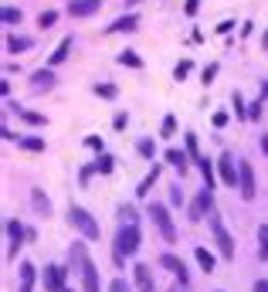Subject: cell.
Listing matches in <instances>:
<instances>
[{"instance_id": "1", "label": "cell", "mask_w": 268, "mask_h": 292, "mask_svg": "<svg viewBox=\"0 0 268 292\" xmlns=\"http://www.w3.org/2000/svg\"><path fill=\"white\" fill-rule=\"evenodd\" d=\"M68 259H71V265H75L79 275H82V292H99V269L92 265V259H89V251H85L82 241H71Z\"/></svg>"}, {"instance_id": "2", "label": "cell", "mask_w": 268, "mask_h": 292, "mask_svg": "<svg viewBox=\"0 0 268 292\" xmlns=\"http://www.w3.org/2000/svg\"><path fill=\"white\" fill-rule=\"evenodd\" d=\"M136 251H139V228L136 225H123L119 235H116V262L133 259Z\"/></svg>"}, {"instance_id": "3", "label": "cell", "mask_w": 268, "mask_h": 292, "mask_svg": "<svg viewBox=\"0 0 268 292\" xmlns=\"http://www.w3.org/2000/svg\"><path fill=\"white\" fill-rule=\"evenodd\" d=\"M207 225H211V235H214V245H217V251H221V259H235V241H231V235H227V228H224L221 214H207Z\"/></svg>"}, {"instance_id": "4", "label": "cell", "mask_w": 268, "mask_h": 292, "mask_svg": "<svg viewBox=\"0 0 268 292\" xmlns=\"http://www.w3.org/2000/svg\"><path fill=\"white\" fill-rule=\"evenodd\" d=\"M68 221L79 228V231H82L85 238H89V241H95V238H99V221H95V217H92V214L85 211V207L71 204V207H68Z\"/></svg>"}, {"instance_id": "5", "label": "cell", "mask_w": 268, "mask_h": 292, "mask_svg": "<svg viewBox=\"0 0 268 292\" xmlns=\"http://www.w3.org/2000/svg\"><path fill=\"white\" fill-rule=\"evenodd\" d=\"M238 191H241V197H245V201H255V194H258V187H255V170H251V163H248V160H238Z\"/></svg>"}, {"instance_id": "6", "label": "cell", "mask_w": 268, "mask_h": 292, "mask_svg": "<svg viewBox=\"0 0 268 292\" xmlns=\"http://www.w3.org/2000/svg\"><path fill=\"white\" fill-rule=\"evenodd\" d=\"M149 217H153V225L160 228V235L167 238V241H177V228L170 221V211L163 204H149Z\"/></svg>"}, {"instance_id": "7", "label": "cell", "mask_w": 268, "mask_h": 292, "mask_svg": "<svg viewBox=\"0 0 268 292\" xmlns=\"http://www.w3.org/2000/svg\"><path fill=\"white\" fill-rule=\"evenodd\" d=\"M214 207V191L204 184V191H197V201L190 204V221H204Z\"/></svg>"}, {"instance_id": "8", "label": "cell", "mask_w": 268, "mask_h": 292, "mask_svg": "<svg viewBox=\"0 0 268 292\" xmlns=\"http://www.w3.org/2000/svg\"><path fill=\"white\" fill-rule=\"evenodd\" d=\"M217 173H221V180L227 187H238V167H235V157H231V153H224V157L217 160Z\"/></svg>"}, {"instance_id": "9", "label": "cell", "mask_w": 268, "mask_h": 292, "mask_svg": "<svg viewBox=\"0 0 268 292\" xmlns=\"http://www.w3.org/2000/svg\"><path fill=\"white\" fill-rule=\"evenodd\" d=\"M7 238H11V248H7V255H17V248H21V241L27 238V231H24L21 221H14V217H7Z\"/></svg>"}, {"instance_id": "10", "label": "cell", "mask_w": 268, "mask_h": 292, "mask_svg": "<svg viewBox=\"0 0 268 292\" xmlns=\"http://www.w3.org/2000/svg\"><path fill=\"white\" fill-rule=\"evenodd\" d=\"M45 289L48 292H65V269L48 265V269H45Z\"/></svg>"}, {"instance_id": "11", "label": "cell", "mask_w": 268, "mask_h": 292, "mask_svg": "<svg viewBox=\"0 0 268 292\" xmlns=\"http://www.w3.org/2000/svg\"><path fill=\"white\" fill-rule=\"evenodd\" d=\"M133 279H136V289H139V292H157V282H153L149 265H136V269H133Z\"/></svg>"}, {"instance_id": "12", "label": "cell", "mask_w": 268, "mask_h": 292, "mask_svg": "<svg viewBox=\"0 0 268 292\" xmlns=\"http://www.w3.org/2000/svg\"><path fill=\"white\" fill-rule=\"evenodd\" d=\"M160 265H163V269H170L173 272V275H177L180 282H190V275H187V265H183V259H177V255H160Z\"/></svg>"}, {"instance_id": "13", "label": "cell", "mask_w": 268, "mask_h": 292, "mask_svg": "<svg viewBox=\"0 0 268 292\" xmlns=\"http://www.w3.org/2000/svg\"><path fill=\"white\" fill-rule=\"evenodd\" d=\"M102 7V0H71L68 4V14L71 17H89V14H95Z\"/></svg>"}, {"instance_id": "14", "label": "cell", "mask_w": 268, "mask_h": 292, "mask_svg": "<svg viewBox=\"0 0 268 292\" xmlns=\"http://www.w3.org/2000/svg\"><path fill=\"white\" fill-rule=\"evenodd\" d=\"M34 279H37V269L31 262H21V285H17V292H34Z\"/></svg>"}, {"instance_id": "15", "label": "cell", "mask_w": 268, "mask_h": 292, "mask_svg": "<svg viewBox=\"0 0 268 292\" xmlns=\"http://www.w3.org/2000/svg\"><path fill=\"white\" fill-rule=\"evenodd\" d=\"M136 24H139V17H136V14H126V17H119V21H112V27H105V34H119V31H136Z\"/></svg>"}, {"instance_id": "16", "label": "cell", "mask_w": 268, "mask_h": 292, "mask_svg": "<svg viewBox=\"0 0 268 292\" xmlns=\"http://www.w3.org/2000/svg\"><path fill=\"white\" fill-rule=\"evenodd\" d=\"M187 160H190V153H183V150H177V146L167 150V163H173L180 173H187Z\"/></svg>"}, {"instance_id": "17", "label": "cell", "mask_w": 268, "mask_h": 292, "mask_svg": "<svg viewBox=\"0 0 268 292\" xmlns=\"http://www.w3.org/2000/svg\"><path fill=\"white\" fill-rule=\"evenodd\" d=\"M194 259L201 262V269H204V272H214V255H211V251H207L204 245H197V248H194Z\"/></svg>"}, {"instance_id": "18", "label": "cell", "mask_w": 268, "mask_h": 292, "mask_svg": "<svg viewBox=\"0 0 268 292\" xmlns=\"http://www.w3.org/2000/svg\"><path fill=\"white\" fill-rule=\"evenodd\" d=\"M31 45H34L31 38H17V34H11V38H7V51H11V55H17V51H27Z\"/></svg>"}, {"instance_id": "19", "label": "cell", "mask_w": 268, "mask_h": 292, "mask_svg": "<svg viewBox=\"0 0 268 292\" xmlns=\"http://www.w3.org/2000/svg\"><path fill=\"white\" fill-rule=\"evenodd\" d=\"M68 51H71V38H65V41H61V45L55 48V55L48 58V65H61V61L68 58Z\"/></svg>"}, {"instance_id": "20", "label": "cell", "mask_w": 268, "mask_h": 292, "mask_svg": "<svg viewBox=\"0 0 268 292\" xmlns=\"http://www.w3.org/2000/svg\"><path fill=\"white\" fill-rule=\"evenodd\" d=\"M194 163H197V170H201V173H204V184H207V187H211V191H214V163H211V160H194Z\"/></svg>"}, {"instance_id": "21", "label": "cell", "mask_w": 268, "mask_h": 292, "mask_svg": "<svg viewBox=\"0 0 268 292\" xmlns=\"http://www.w3.org/2000/svg\"><path fill=\"white\" fill-rule=\"evenodd\" d=\"M34 85H37V89H51V85H55V75H51V68H41V71H34Z\"/></svg>"}, {"instance_id": "22", "label": "cell", "mask_w": 268, "mask_h": 292, "mask_svg": "<svg viewBox=\"0 0 268 292\" xmlns=\"http://www.w3.org/2000/svg\"><path fill=\"white\" fill-rule=\"evenodd\" d=\"M258 259L268 262V225L258 228Z\"/></svg>"}, {"instance_id": "23", "label": "cell", "mask_w": 268, "mask_h": 292, "mask_svg": "<svg viewBox=\"0 0 268 292\" xmlns=\"http://www.w3.org/2000/svg\"><path fill=\"white\" fill-rule=\"evenodd\" d=\"M17 143H21L24 150H31V153H41V150H45V139H37V136H17Z\"/></svg>"}, {"instance_id": "24", "label": "cell", "mask_w": 268, "mask_h": 292, "mask_svg": "<svg viewBox=\"0 0 268 292\" xmlns=\"http://www.w3.org/2000/svg\"><path fill=\"white\" fill-rule=\"evenodd\" d=\"M14 113L21 116L24 123H31V126H45V116H41V113H31V109H21V105H17Z\"/></svg>"}, {"instance_id": "25", "label": "cell", "mask_w": 268, "mask_h": 292, "mask_svg": "<svg viewBox=\"0 0 268 292\" xmlns=\"http://www.w3.org/2000/svg\"><path fill=\"white\" fill-rule=\"evenodd\" d=\"M157 177H160V163H153V170L146 173V180L139 184V191H136V194H139V197H146V194H149V187H153V180H157Z\"/></svg>"}, {"instance_id": "26", "label": "cell", "mask_w": 268, "mask_h": 292, "mask_svg": "<svg viewBox=\"0 0 268 292\" xmlns=\"http://www.w3.org/2000/svg\"><path fill=\"white\" fill-rule=\"evenodd\" d=\"M119 65H129V68H143V58L136 51H119Z\"/></svg>"}, {"instance_id": "27", "label": "cell", "mask_w": 268, "mask_h": 292, "mask_svg": "<svg viewBox=\"0 0 268 292\" xmlns=\"http://www.w3.org/2000/svg\"><path fill=\"white\" fill-rule=\"evenodd\" d=\"M112 167H116V160H112L109 153H102V157L95 160V170H99V173H112Z\"/></svg>"}, {"instance_id": "28", "label": "cell", "mask_w": 268, "mask_h": 292, "mask_svg": "<svg viewBox=\"0 0 268 292\" xmlns=\"http://www.w3.org/2000/svg\"><path fill=\"white\" fill-rule=\"evenodd\" d=\"M31 201H34V207H37V211H45V214L51 211V201H48L41 191H34V194H31Z\"/></svg>"}, {"instance_id": "29", "label": "cell", "mask_w": 268, "mask_h": 292, "mask_svg": "<svg viewBox=\"0 0 268 292\" xmlns=\"http://www.w3.org/2000/svg\"><path fill=\"white\" fill-rule=\"evenodd\" d=\"M187 75H190V61H187V58H183V61H180V65L173 68V79H177V82H183V79H187Z\"/></svg>"}, {"instance_id": "30", "label": "cell", "mask_w": 268, "mask_h": 292, "mask_svg": "<svg viewBox=\"0 0 268 292\" xmlns=\"http://www.w3.org/2000/svg\"><path fill=\"white\" fill-rule=\"evenodd\" d=\"M4 24H21V11L17 7H4Z\"/></svg>"}, {"instance_id": "31", "label": "cell", "mask_w": 268, "mask_h": 292, "mask_svg": "<svg viewBox=\"0 0 268 292\" xmlns=\"http://www.w3.org/2000/svg\"><path fill=\"white\" fill-rule=\"evenodd\" d=\"M235 116L238 119H248V109H245V102H241V92H235Z\"/></svg>"}, {"instance_id": "32", "label": "cell", "mask_w": 268, "mask_h": 292, "mask_svg": "<svg viewBox=\"0 0 268 292\" xmlns=\"http://www.w3.org/2000/svg\"><path fill=\"white\" fill-rule=\"evenodd\" d=\"M55 21H58V14H55V11H41V17H37V24H41V27H51Z\"/></svg>"}, {"instance_id": "33", "label": "cell", "mask_w": 268, "mask_h": 292, "mask_svg": "<svg viewBox=\"0 0 268 292\" xmlns=\"http://www.w3.org/2000/svg\"><path fill=\"white\" fill-rule=\"evenodd\" d=\"M95 95H102V99H116V85H95Z\"/></svg>"}, {"instance_id": "34", "label": "cell", "mask_w": 268, "mask_h": 292, "mask_svg": "<svg viewBox=\"0 0 268 292\" xmlns=\"http://www.w3.org/2000/svg\"><path fill=\"white\" fill-rule=\"evenodd\" d=\"M119 217H126V225H136V211L129 207V204H123V207H119Z\"/></svg>"}, {"instance_id": "35", "label": "cell", "mask_w": 268, "mask_h": 292, "mask_svg": "<svg viewBox=\"0 0 268 292\" xmlns=\"http://www.w3.org/2000/svg\"><path fill=\"white\" fill-rule=\"evenodd\" d=\"M187 153H190V160H201L197 157V136L194 133H187Z\"/></svg>"}, {"instance_id": "36", "label": "cell", "mask_w": 268, "mask_h": 292, "mask_svg": "<svg viewBox=\"0 0 268 292\" xmlns=\"http://www.w3.org/2000/svg\"><path fill=\"white\" fill-rule=\"evenodd\" d=\"M170 204H173V207L183 204V191H180V187H170Z\"/></svg>"}, {"instance_id": "37", "label": "cell", "mask_w": 268, "mask_h": 292, "mask_svg": "<svg viewBox=\"0 0 268 292\" xmlns=\"http://www.w3.org/2000/svg\"><path fill=\"white\" fill-rule=\"evenodd\" d=\"M173 129H177V119L167 116V119H163V136H173Z\"/></svg>"}, {"instance_id": "38", "label": "cell", "mask_w": 268, "mask_h": 292, "mask_svg": "<svg viewBox=\"0 0 268 292\" xmlns=\"http://www.w3.org/2000/svg\"><path fill=\"white\" fill-rule=\"evenodd\" d=\"M139 153H143V157H153V139H139Z\"/></svg>"}, {"instance_id": "39", "label": "cell", "mask_w": 268, "mask_h": 292, "mask_svg": "<svg viewBox=\"0 0 268 292\" xmlns=\"http://www.w3.org/2000/svg\"><path fill=\"white\" fill-rule=\"evenodd\" d=\"M214 75H217V65H207V68H204V85H211Z\"/></svg>"}, {"instance_id": "40", "label": "cell", "mask_w": 268, "mask_h": 292, "mask_svg": "<svg viewBox=\"0 0 268 292\" xmlns=\"http://www.w3.org/2000/svg\"><path fill=\"white\" fill-rule=\"evenodd\" d=\"M258 116H261V99L251 102V109H248V119H258Z\"/></svg>"}, {"instance_id": "41", "label": "cell", "mask_w": 268, "mask_h": 292, "mask_svg": "<svg viewBox=\"0 0 268 292\" xmlns=\"http://www.w3.org/2000/svg\"><path fill=\"white\" fill-rule=\"evenodd\" d=\"M227 119H231L227 113H214V126H217V129H221V126H227Z\"/></svg>"}, {"instance_id": "42", "label": "cell", "mask_w": 268, "mask_h": 292, "mask_svg": "<svg viewBox=\"0 0 268 292\" xmlns=\"http://www.w3.org/2000/svg\"><path fill=\"white\" fill-rule=\"evenodd\" d=\"M109 292H129V285H126L123 279H116V282H112V285H109Z\"/></svg>"}, {"instance_id": "43", "label": "cell", "mask_w": 268, "mask_h": 292, "mask_svg": "<svg viewBox=\"0 0 268 292\" xmlns=\"http://www.w3.org/2000/svg\"><path fill=\"white\" fill-rule=\"evenodd\" d=\"M85 146H92V150H102V139H99V136H89V139H85Z\"/></svg>"}, {"instance_id": "44", "label": "cell", "mask_w": 268, "mask_h": 292, "mask_svg": "<svg viewBox=\"0 0 268 292\" xmlns=\"http://www.w3.org/2000/svg\"><path fill=\"white\" fill-rule=\"evenodd\" d=\"M201 11V0H187V14H197Z\"/></svg>"}, {"instance_id": "45", "label": "cell", "mask_w": 268, "mask_h": 292, "mask_svg": "<svg viewBox=\"0 0 268 292\" xmlns=\"http://www.w3.org/2000/svg\"><path fill=\"white\" fill-rule=\"evenodd\" d=\"M255 292H268V282H261V279H258V282H255Z\"/></svg>"}, {"instance_id": "46", "label": "cell", "mask_w": 268, "mask_h": 292, "mask_svg": "<svg viewBox=\"0 0 268 292\" xmlns=\"http://www.w3.org/2000/svg\"><path fill=\"white\" fill-rule=\"evenodd\" d=\"M170 292H187V282H177V285H173Z\"/></svg>"}, {"instance_id": "47", "label": "cell", "mask_w": 268, "mask_h": 292, "mask_svg": "<svg viewBox=\"0 0 268 292\" xmlns=\"http://www.w3.org/2000/svg\"><path fill=\"white\" fill-rule=\"evenodd\" d=\"M126 4H139V0H126Z\"/></svg>"}, {"instance_id": "48", "label": "cell", "mask_w": 268, "mask_h": 292, "mask_svg": "<svg viewBox=\"0 0 268 292\" xmlns=\"http://www.w3.org/2000/svg\"><path fill=\"white\" fill-rule=\"evenodd\" d=\"M65 292H71V289H65Z\"/></svg>"}]
</instances>
